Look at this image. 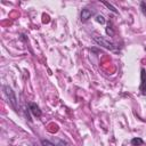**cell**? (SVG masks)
<instances>
[{
    "label": "cell",
    "instance_id": "obj_1",
    "mask_svg": "<svg viewBox=\"0 0 146 146\" xmlns=\"http://www.w3.org/2000/svg\"><path fill=\"white\" fill-rule=\"evenodd\" d=\"M2 90H3V94H5V96H6V98H7V100H8V103H9V105L15 110V111H17V97H16V95H15V91L11 89V87H9L8 84H3V87H2Z\"/></svg>",
    "mask_w": 146,
    "mask_h": 146
},
{
    "label": "cell",
    "instance_id": "obj_2",
    "mask_svg": "<svg viewBox=\"0 0 146 146\" xmlns=\"http://www.w3.org/2000/svg\"><path fill=\"white\" fill-rule=\"evenodd\" d=\"M92 39L97 44H99V46H102V47H104L108 50H114L115 49V44L113 42H111L110 40H107L106 38H103V36H99V35H94Z\"/></svg>",
    "mask_w": 146,
    "mask_h": 146
},
{
    "label": "cell",
    "instance_id": "obj_3",
    "mask_svg": "<svg viewBox=\"0 0 146 146\" xmlns=\"http://www.w3.org/2000/svg\"><path fill=\"white\" fill-rule=\"evenodd\" d=\"M140 94L146 96V71L145 68H141L140 71V86H139Z\"/></svg>",
    "mask_w": 146,
    "mask_h": 146
},
{
    "label": "cell",
    "instance_id": "obj_4",
    "mask_svg": "<svg viewBox=\"0 0 146 146\" xmlns=\"http://www.w3.org/2000/svg\"><path fill=\"white\" fill-rule=\"evenodd\" d=\"M91 16H94V11L88 9V8H83L81 10V14H80V21L81 22H87L89 18H91Z\"/></svg>",
    "mask_w": 146,
    "mask_h": 146
},
{
    "label": "cell",
    "instance_id": "obj_5",
    "mask_svg": "<svg viewBox=\"0 0 146 146\" xmlns=\"http://www.w3.org/2000/svg\"><path fill=\"white\" fill-rule=\"evenodd\" d=\"M29 108H30V111H31V113L34 115V116H36V117H40L41 116V110H40V107L35 104V103H30L29 104Z\"/></svg>",
    "mask_w": 146,
    "mask_h": 146
},
{
    "label": "cell",
    "instance_id": "obj_6",
    "mask_svg": "<svg viewBox=\"0 0 146 146\" xmlns=\"http://www.w3.org/2000/svg\"><path fill=\"white\" fill-rule=\"evenodd\" d=\"M144 144V140L141 138H132L131 139V145L132 146H140Z\"/></svg>",
    "mask_w": 146,
    "mask_h": 146
},
{
    "label": "cell",
    "instance_id": "obj_7",
    "mask_svg": "<svg viewBox=\"0 0 146 146\" xmlns=\"http://www.w3.org/2000/svg\"><path fill=\"white\" fill-rule=\"evenodd\" d=\"M103 5H105L110 10H112L113 13H115V14H117V10H116V8L113 6V5H111L110 2H106V1H103Z\"/></svg>",
    "mask_w": 146,
    "mask_h": 146
},
{
    "label": "cell",
    "instance_id": "obj_8",
    "mask_svg": "<svg viewBox=\"0 0 146 146\" xmlns=\"http://www.w3.org/2000/svg\"><path fill=\"white\" fill-rule=\"evenodd\" d=\"M95 19H96V22H97V23H99V24H105V22H106L103 15H97Z\"/></svg>",
    "mask_w": 146,
    "mask_h": 146
},
{
    "label": "cell",
    "instance_id": "obj_9",
    "mask_svg": "<svg viewBox=\"0 0 146 146\" xmlns=\"http://www.w3.org/2000/svg\"><path fill=\"white\" fill-rule=\"evenodd\" d=\"M29 112H31L30 111V108L29 107H26V106H24V113H25V116H26V119L30 121V122H32V119H31V116H30V113Z\"/></svg>",
    "mask_w": 146,
    "mask_h": 146
},
{
    "label": "cell",
    "instance_id": "obj_10",
    "mask_svg": "<svg viewBox=\"0 0 146 146\" xmlns=\"http://www.w3.org/2000/svg\"><path fill=\"white\" fill-rule=\"evenodd\" d=\"M41 144H42V146H56V145H54L51 141L46 140V139H42V140H41Z\"/></svg>",
    "mask_w": 146,
    "mask_h": 146
},
{
    "label": "cell",
    "instance_id": "obj_11",
    "mask_svg": "<svg viewBox=\"0 0 146 146\" xmlns=\"http://www.w3.org/2000/svg\"><path fill=\"white\" fill-rule=\"evenodd\" d=\"M140 9H141V11L146 15V1H141V2H140Z\"/></svg>",
    "mask_w": 146,
    "mask_h": 146
},
{
    "label": "cell",
    "instance_id": "obj_12",
    "mask_svg": "<svg viewBox=\"0 0 146 146\" xmlns=\"http://www.w3.org/2000/svg\"><path fill=\"white\" fill-rule=\"evenodd\" d=\"M106 33H107L110 36L114 35V31H113V30H112V27H110V26H107V27H106Z\"/></svg>",
    "mask_w": 146,
    "mask_h": 146
}]
</instances>
